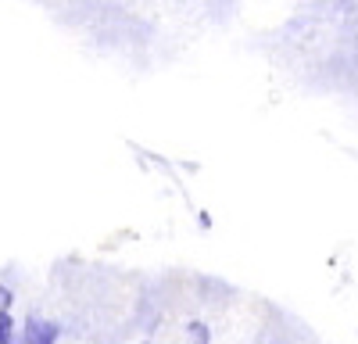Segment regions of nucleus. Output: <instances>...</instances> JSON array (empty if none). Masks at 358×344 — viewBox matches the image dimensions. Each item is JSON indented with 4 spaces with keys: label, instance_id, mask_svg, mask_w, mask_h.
<instances>
[{
    "label": "nucleus",
    "instance_id": "f257e3e1",
    "mask_svg": "<svg viewBox=\"0 0 358 344\" xmlns=\"http://www.w3.org/2000/svg\"><path fill=\"white\" fill-rule=\"evenodd\" d=\"M15 341L18 344H57V341H62V327H57L54 320H36V315H33V320L22 323Z\"/></svg>",
    "mask_w": 358,
    "mask_h": 344
},
{
    "label": "nucleus",
    "instance_id": "f03ea898",
    "mask_svg": "<svg viewBox=\"0 0 358 344\" xmlns=\"http://www.w3.org/2000/svg\"><path fill=\"white\" fill-rule=\"evenodd\" d=\"M15 337V315L0 308V344H8Z\"/></svg>",
    "mask_w": 358,
    "mask_h": 344
},
{
    "label": "nucleus",
    "instance_id": "7ed1b4c3",
    "mask_svg": "<svg viewBox=\"0 0 358 344\" xmlns=\"http://www.w3.org/2000/svg\"><path fill=\"white\" fill-rule=\"evenodd\" d=\"M11 301H15V294L8 291L4 283H0V308H4V312H11Z\"/></svg>",
    "mask_w": 358,
    "mask_h": 344
},
{
    "label": "nucleus",
    "instance_id": "20e7f679",
    "mask_svg": "<svg viewBox=\"0 0 358 344\" xmlns=\"http://www.w3.org/2000/svg\"><path fill=\"white\" fill-rule=\"evenodd\" d=\"M8 344H18V341H15V337H11V341H8Z\"/></svg>",
    "mask_w": 358,
    "mask_h": 344
}]
</instances>
